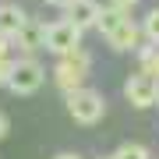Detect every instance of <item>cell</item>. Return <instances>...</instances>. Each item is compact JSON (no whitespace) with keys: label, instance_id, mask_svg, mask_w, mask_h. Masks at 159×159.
<instances>
[{"label":"cell","instance_id":"d6986e66","mask_svg":"<svg viewBox=\"0 0 159 159\" xmlns=\"http://www.w3.org/2000/svg\"><path fill=\"white\" fill-rule=\"evenodd\" d=\"M46 4H57V7H64V4H67V0H46Z\"/></svg>","mask_w":159,"mask_h":159},{"label":"cell","instance_id":"e0dca14e","mask_svg":"<svg viewBox=\"0 0 159 159\" xmlns=\"http://www.w3.org/2000/svg\"><path fill=\"white\" fill-rule=\"evenodd\" d=\"M7 46H11V39H7V35H0V57H7Z\"/></svg>","mask_w":159,"mask_h":159},{"label":"cell","instance_id":"8992f818","mask_svg":"<svg viewBox=\"0 0 159 159\" xmlns=\"http://www.w3.org/2000/svg\"><path fill=\"white\" fill-rule=\"evenodd\" d=\"M11 39H14V46L21 53L43 50V46H46V21H39V18H25V25L11 35Z\"/></svg>","mask_w":159,"mask_h":159},{"label":"cell","instance_id":"2e32d148","mask_svg":"<svg viewBox=\"0 0 159 159\" xmlns=\"http://www.w3.org/2000/svg\"><path fill=\"white\" fill-rule=\"evenodd\" d=\"M110 4H113V7H124V11H131V7L138 4V0H110Z\"/></svg>","mask_w":159,"mask_h":159},{"label":"cell","instance_id":"9a60e30c","mask_svg":"<svg viewBox=\"0 0 159 159\" xmlns=\"http://www.w3.org/2000/svg\"><path fill=\"white\" fill-rule=\"evenodd\" d=\"M7 131H11V120H7V113H0V142L7 138Z\"/></svg>","mask_w":159,"mask_h":159},{"label":"cell","instance_id":"52a82bcc","mask_svg":"<svg viewBox=\"0 0 159 159\" xmlns=\"http://www.w3.org/2000/svg\"><path fill=\"white\" fill-rule=\"evenodd\" d=\"M106 43L113 46V53H131V50H134L138 43H142V25L127 18V21H120L117 29L106 35Z\"/></svg>","mask_w":159,"mask_h":159},{"label":"cell","instance_id":"6da1fadb","mask_svg":"<svg viewBox=\"0 0 159 159\" xmlns=\"http://www.w3.org/2000/svg\"><path fill=\"white\" fill-rule=\"evenodd\" d=\"M89 71H92V57L81 50H71L57 57V67H53V78H57V89L60 92H74L89 81Z\"/></svg>","mask_w":159,"mask_h":159},{"label":"cell","instance_id":"30bf717a","mask_svg":"<svg viewBox=\"0 0 159 159\" xmlns=\"http://www.w3.org/2000/svg\"><path fill=\"white\" fill-rule=\"evenodd\" d=\"M25 18H29V14H25L18 4H0V35L11 39V35L25 25Z\"/></svg>","mask_w":159,"mask_h":159},{"label":"cell","instance_id":"7c38bea8","mask_svg":"<svg viewBox=\"0 0 159 159\" xmlns=\"http://www.w3.org/2000/svg\"><path fill=\"white\" fill-rule=\"evenodd\" d=\"M142 32H145V39L152 43V46H159V7L145 14V21H142Z\"/></svg>","mask_w":159,"mask_h":159},{"label":"cell","instance_id":"5bb4252c","mask_svg":"<svg viewBox=\"0 0 159 159\" xmlns=\"http://www.w3.org/2000/svg\"><path fill=\"white\" fill-rule=\"evenodd\" d=\"M7 71H11V60L0 57V85H7Z\"/></svg>","mask_w":159,"mask_h":159},{"label":"cell","instance_id":"277c9868","mask_svg":"<svg viewBox=\"0 0 159 159\" xmlns=\"http://www.w3.org/2000/svg\"><path fill=\"white\" fill-rule=\"evenodd\" d=\"M81 43V29H74V25L64 18V21H46V50L57 53V57H64V53L78 50Z\"/></svg>","mask_w":159,"mask_h":159},{"label":"cell","instance_id":"ffe728a7","mask_svg":"<svg viewBox=\"0 0 159 159\" xmlns=\"http://www.w3.org/2000/svg\"><path fill=\"white\" fill-rule=\"evenodd\" d=\"M102 159H113V156H102Z\"/></svg>","mask_w":159,"mask_h":159},{"label":"cell","instance_id":"4fadbf2b","mask_svg":"<svg viewBox=\"0 0 159 159\" xmlns=\"http://www.w3.org/2000/svg\"><path fill=\"white\" fill-rule=\"evenodd\" d=\"M113 159H148V148L145 145H120L113 152Z\"/></svg>","mask_w":159,"mask_h":159},{"label":"cell","instance_id":"3957f363","mask_svg":"<svg viewBox=\"0 0 159 159\" xmlns=\"http://www.w3.org/2000/svg\"><path fill=\"white\" fill-rule=\"evenodd\" d=\"M46 81V71L35 57H21V60H11V71H7V89L14 96H32L39 92V85Z\"/></svg>","mask_w":159,"mask_h":159},{"label":"cell","instance_id":"ac0fdd59","mask_svg":"<svg viewBox=\"0 0 159 159\" xmlns=\"http://www.w3.org/2000/svg\"><path fill=\"white\" fill-rule=\"evenodd\" d=\"M53 159H81V156H74V152H60V156H53Z\"/></svg>","mask_w":159,"mask_h":159},{"label":"cell","instance_id":"7a4b0ae2","mask_svg":"<svg viewBox=\"0 0 159 159\" xmlns=\"http://www.w3.org/2000/svg\"><path fill=\"white\" fill-rule=\"evenodd\" d=\"M67 113L74 124H99L102 113H106V99L99 96L96 89H89V85H81V89H74L67 92Z\"/></svg>","mask_w":159,"mask_h":159},{"label":"cell","instance_id":"8fae6325","mask_svg":"<svg viewBox=\"0 0 159 159\" xmlns=\"http://www.w3.org/2000/svg\"><path fill=\"white\" fill-rule=\"evenodd\" d=\"M138 57H142V74H148V78L159 81V50L156 46H145Z\"/></svg>","mask_w":159,"mask_h":159},{"label":"cell","instance_id":"9c48e42d","mask_svg":"<svg viewBox=\"0 0 159 159\" xmlns=\"http://www.w3.org/2000/svg\"><path fill=\"white\" fill-rule=\"evenodd\" d=\"M127 18H131V14L124 11V7H113V4H110V7H99V14H96V25H92V29H96L99 35H110V32H113L120 21H127Z\"/></svg>","mask_w":159,"mask_h":159},{"label":"cell","instance_id":"5b68a950","mask_svg":"<svg viewBox=\"0 0 159 159\" xmlns=\"http://www.w3.org/2000/svg\"><path fill=\"white\" fill-rule=\"evenodd\" d=\"M124 96H127V102H131L134 110H152L156 99H159V81L138 71V74H131V78H127Z\"/></svg>","mask_w":159,"mask_h":159},{"label":"cell","instance_id":"ba28073f","mask_svg":"<svg viewBox=\"0 0 159 159\" xmlns=\"http://www.w3.org/2000/svg\"><path fill=\"white\" fill-rule=\"evenodd\" d=\"M96 14H99L96 0H67V4H64V18H67L74 29H81V32L96 25Z\"/></svg>","mask_w":159,"mask_h":159},{"label":"cell","instance_id":"44dd1931","mask_svg":"<svg viewBox=\"0 0 159 159\" xmlns=\"http://www.w3.org/2000/svg\"><path fill=\"white\" fill-rule=\"evenodd\" d=\"M156 106H159V99H156Z\"/></svg>","mask_w":159,"mask_h":159}]
</instances>
